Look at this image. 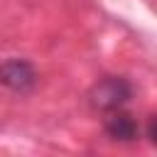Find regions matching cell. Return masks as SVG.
<instances>
[{
    "label": "cell",
    "mask_w": 157,
    "mask_h": 157,
    "mask_svg": "<svg viewBox=\"0 0 157 157\" xmlns=\"http://www.w3.org/2000/svg\"><path fill=\"white\" fill-rule=\"evenodd\" d=\"M145 137H147L152 145L157 142V120H155V115L147 118V132H145Z\"/></svg>",
    "instance_id": "cell-4"
},
{
    "label": "cell",
    "mask_w": 157,
    "mask_h": 157,
    "mask_svg": "<svg viewBox=\"0 0 157 157\" xmlns=\"http://www.w3.org/2000/svg\"><path fill=\"white\" fill-rule=\"evenodd\" d=\"M132 98V83L123 76H105L88 91V103L96 110H115L123 108Z\"/></svg>",
    "instance_id": "cell-1"
},
{
    "label": "cell",
    "mask_w": 157,
    "mask_h": 157,
    "mask_svg": "<svg viewBox=\"0 0 157 157\" xmlns=\"http://www.w3.org/2000/svg\"><path fill=\"white\" fill-rule=\"evenodd\" d=\"M0 86L15 93H29L37 86V71L27 59H7L0 64Z\"/></svg>",
    "instance_id": "cell-2"
},
{
    "label": "cell",
    "mask_w": 157,
    "mask_h": 157,
    "mask_svg": "<svg viewBox=\"0 0 157 157\" xmlns=\"http://www.w3.org/2000/svg\"><path fill=\"white\" fill-rule=\"evenodd\" d=\"M103 130L110 140L115 142H135L140 137V125L137 120L125 113L123 108H115V110H108L105 120H103Z\"/></svg>",
    "instance_id": "cell-3"
}]
</instances>
